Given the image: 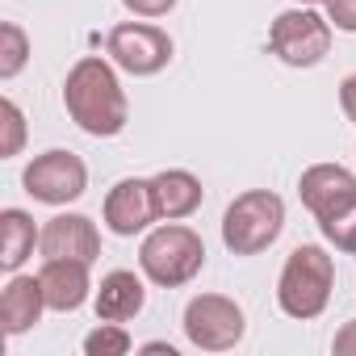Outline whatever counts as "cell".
<instances>
[{"instance_id":"cell-23","label":"cell","mask_w":356,"mask_h":356,"mask_svg":"<svg viewBox=\"0 0 356 356\" xmlns=\"http://www.w3.org/2000/svg\"><path fill=\"white\" fill-rule=\"evenodd\" d=\"M331 348H335V356H356V318L335 331V343Z\"/></svg>"},{"instance_id":"cell-4","label":"cell","mask_w":356,"mask_h":356,"mask_svg":"<svg viewBox=\"0 0 356 356\" xmlns=\"http://www.w3.org/2000/svg\"><path fill=\"white\" fill-rule=\"evenodd\" d=\"M285 231V202L268 189L239 193L222 214V243L235 256H260Z\"/></svg>"},{"instance_id":"cell-12","label":"cell","mask_w":356,"mask_h":356,"mask_svg":"<svg viewBox=\"0 0 356 356\" xmlns=\"http://www.w3.org/2000/svg\"><path fill=\"white\" fill-rule=\"evenodd\" d=\"M38 281H42V298H47V310H80L84 298H88V264L80 260H47L38 268Z\"/></svg>"},{"instance_id":"cell-25","label":"cell","mask_w":356,"mask_h":356,"mask_svg":"<svg viewBox=\"0 0 356 356\" xmlns=\"http://www.w3.org/2000/svg\"><path fill=\"white\" fill-rule=\"evenodd\" d=\"M143 352H155V356H176L172 343H143Z\"/></svg>"},{"instance_id":"cell-14","label":"cell","mask_w":356,"mask_h":356,"mask_svg":"<svg viewBox=\"0 0 356 356\" xmlns=\"http://www.w3.org/2000/svg\"><path fill=\"white\" fill-rule=\"evenodd\" d=\"M147 302V289L134 273L126 268H113L109 277H101V289H97V318L105 323H126L143 310Z\"/></svg>"},{"instance_id":"cell-3","label":"cell","mask_w":356,"mask_h":356,"mask_svg":"<svg viewBox=\"0 0 356 356\" xmlns=\"http://www.w3.org/2000/svg\"><path fill=\"white\" fill-rule=\"evenodd\" d=\"M206 264V243L193 227H181V222H168V227H155L143 248H138V268L147 281L163 285V289H176V285H189Z\"/></svg>"},{"instance_id":"cell-2","label":"cell","mask_w":356,"mask_h":356,"mask_svg":"<svg viewBox=\"0 0 356 356\" xmlns=\"http://www.w3.org/2000/svg\"><path fill=\"white\" fill-rule=\"evenodd\" d=\"M335 289V264L318 243H302L289 252L281 281H277V302L289 318H318L331 302Z\"/></svg>"},{"instance_id":"cell-16","label":"cell","mask_w":356,"mask_h":356,"mask_svg":"<svg viewBox=\"0 0 356 356\" xmlns=\"http://www.w3.org/2000/svg\"><path fill=\"white\" fill-rule=\"evenodd\" d=\"M0 231H5V248H0V264L9 273H17L30 256H34V243L42 239V231H34V218L26 210H5L0 214Z\"/></svg>"},{"instance_id":"cell-17","label":"cell","mask_w":356,"mask_h":356,"mask_svg":"<svg viewBox=\"0 0 356 356\" xmlns=\"http://www.w3.org/2000/svg\"><path fill=\"white\" fill-rule=\"evenodd\" d=\"M30 59V42H26V30L5 22L0 26V80H13Z\"/></svg>"},{"instance_id":"cell-7","label":"cell","mask_w":356,"mask_h":356,"mask_svg":"<svg viewBox=\"0 0 356 356\" xmlns=\"http://www.w3.org/2000/svg\"><path fill=\"white\" fill-rule=\"evenodd\" d=\"M22 185L34 202H47V206H67L76 202L84 189H88V168L80 155L72 151H47L38 159L26 163L22 172Z\"/></svg>"},{"instance_id":"cell-20","label":"cell","mask_w":356,"mask_h":356,"mask_svg":"<svg viewBox=\"0 0 356 356\" xmlns=\"http://www.w3.org/2000/svg\"><path fill=\"white\" fill-rule=\"evenodd\" d=\"M5 155H17L22 151V138H26V118H22V109H17V101H5Z\"/></svg>"},{"instance_id":"cell-10","label":"cell","mask_w":356,"mask_h":356,"mask_svg":"<svg viewBox=\"0 0 356 356\" xmlns=\"http://www.w3.org/2000/svg\"><path fill=\"white\" fill-rule=\"evenodd\" d=\"M298 193H302V206L323 222V218H331L335 210H343L356 197V176L348 168H339V163H314V168L302 172Z\"/></svg>"},{"instance_id":"cell-22","label":"cell","mask_w":356,"mask_h":356,"mask_svg":"<svg viewBox=\"0 0 356 356\" xmlns=\"http://www.w3.org/2000/svg\"><path fill=\"white\" fill-rule=\"evenodd\" d=\"M122 5H126L134 17H163L176 0H122Z\"/></svg>"},{"instance_id":"cell-11","label":"cell","mask_w":356,"mask_h":356,"mask_svg":"<svg viewBox=\"0 0 356 356\" xmlns=\"http://www.w3.org/2000/svg\"><path fill=\"white\" fill-rule=\"evenodd\" d=\"M38 248H42L47 260H80V264H92L101 256V235H97L92 218H84V214H55L42 227Z\"/></svg>"},{"instance_id":"cell-8","label":"cell","mask_w":356,"mask_h":356,"mask_svg":"<svg viewBox=\"0 0 356 356\" xmlns=\"http://www.w3.org/2000/svg\"><path fill=\"white\" fill-rule=\"evenodd\" d=\"M109 55L130 76H155L172 59V38L147 22H122L109 30Z\"/></svg>"},{"instance_id":"cell-5","label":"cell","mask_w":356,"mask_h":356,"mask_svg":"<svg viewBox=\"0 0 356 356\" xmlns=\"http://www.w3.org/2000/svg\"><path fill=\"white\" fill-rule=\"evenodd\" d=\"M268 51L289 63V67H314L327 59L331 51V22L318 17L310 5L306 9H289L273 22L268 30Z\"/></svg>"},{"instance_id":"cell-24","label":"cell","mask_w":356,"mask_h":356,"mask_svg":"<svg viewBox=\"0 0 356 356\" xmlns=\"http://www.w3.org/2000/svg\"><path fill=\"white\" fill-rule=\"evenodd\" d=\"M339 105H343L348 122H356V76H348V80L339 84Z\"/></svg>"},{"instance_id":"cell-6","label":"cell","mask_w":356,"mask_h":356,"mask_svg":"<svg viewBox=\"0 0 356 356\" xmlns=\"http://www.w3.org/2000/svg\"><path fill=\"white\" fill-rule=\"evenodd\" d=\"M243 331H248L243 310L222 293H197L185 306V335L202 352H227L243 339Z\"/></svg>"},{"instance_id":"cell-9","label":"cell","mask_w":356,"mask_h":356,"mask_svg":"<svg viewBox=\"0 0 356 356\" xmlns=\"http://www.w3.org/2000/svg\"><path fill=\"white\" fill-rule=\"evenodd\" d=\"M159 218V206H155V185L151 181H118L105 197V227L113 235H138L147 231L151 222Z\"/></svg>"},{"instance_id":"cell-15","label":"cell","mask_w":356,"mask_h":356,"mask_svg":"<svg viewBox=\"0 0 356 356\" xmlns=\"http://www.w3.org/2000/svg\"><path fill=\"white\" fill-rule=\"evenodd\" d=\"M155 206H159V218L176 222V218H189L197 206H202V181L185 168H168L155 176Z\"/></svg>"},{"instance_id":"cell-13","label":"cell","mask_w":356,"mask_h":356,"mask_svg":"<svg viewBox=\"0 0 356 356\" xmlns=\"http://www.w3.org/2000/svg\"><path fill=\"white\" fill-rule=\"evenodd\" d=\"M47 310L42 298V281L38 277H9L5 293H0V323H5V335H22L30 331Z\"/></svg>"},{"instance_id":"cell-21","label":"cell","mask_w":356,"mask_h":356,"mask_svg":"<svg viewBox=\"0 0 356 356\" xmlns=\"http://www.w3.org/2000/svg\"><path fill=\"white\" fill-rule=\"evenodd\" d=\"M327 22L343 34H356V0H327Z\"/></svg>"},{"instance_id":"cell-18","label":"cell","mask_w":356,"mask_h":356,"mask_svg":"<svg viewBox=\"0 0 356 356\" xmlns=\"http://www.w3.org/2000/svg\"><path fill=\"white\" fill-rule=\"evenodd\" d=\"M130 348H134V339H130V331L122 323H105L101 318V327L84 335V352L88 356H126Z\"/></svg>"},{"instance_id":"cell-1","label":"cell","mask_w":356,"mask_h":356,"mask_svg":"<svg viewBox=\"0 0 356 356\" xmlns=\"http://www.w3.org/2000/svg\"><path fill=\"white\" fill-rule=\"evenodd\" d=\"M63 105L72 113V122L92 134V138H113L122 134L126 118H130V105H126V92L113 76V67L97 55H84L67 80H63Z\"/></svg>"},{"instance_id":"cell-19","label":"cell","mask_w":356,"mask_h":356,"mask_svg":"<svg viewBox=\"0 0 356 356\" xmlns=\"http://www.w3.org/2000/svg\"><path fill=\"white\" fill-rule=\"evenodd\" d=\"M318 231H323V239H327V243H335L339 252L356 256V197H352L343 210H335L331 218H323V222H318Z\"/></svg>"},{"instance_id":"cell-26","label":"cell","mask_w":356,"mask_h":356,"mask_svg":"<svg viewBox=\"0 0 356 356\" xmlns=\"http://www.w3.org/2000/svg\"><path fill=\"white\" fill-rule=\"evenodd\" d=\"M298 5H318V0H298ZM323 5H327V0H323Z\"/></svg>"}]
</instances>
